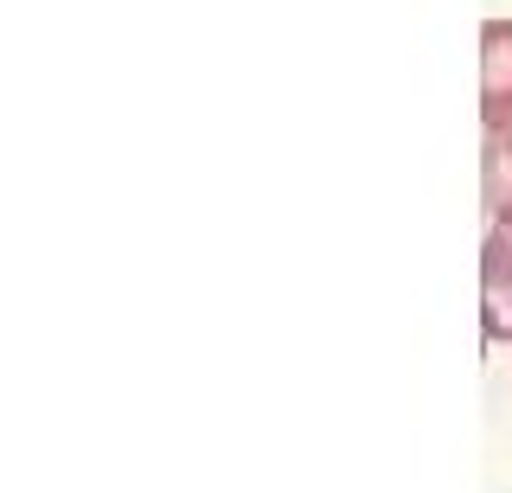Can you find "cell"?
Wrapping results in <instances>:
<instances>
[{
  "label": "cell",
  "mask_w": 512,
  "mask_h": 493,
  "mask_svg": "<svg viewBox=\"0 0 512 493\" xmlns=\"http://www.w3.org/2000/svg\"><path fill=\"white\" fill-rule=\"evenodd\" d=\"M480 122L512 129V20L480 26Z\"/></svg>",
  "instance_id": "cell-1"
},
{
  "label": "cell",
  "mask_w": 512,
  "mask_h": 493,
  "mask_svg": "<svg viewBox=\"0 0 512 493\" xmlns=\"http://www.w3.org/2000/svg\"><path fill=\"white\" fill-rule=\"evenodd\" d=\"M480 308H487V333L506 340L512 333V218H500L480 244Z\"/></svg>",
  "instance_id": "cell-2"
},
{
  "label": "cell",
  "mask_w": 512,
  "mask_h": 493,
  "mask_svg": "<svg viewBox=\"0 0 512 493\" xmlns=\"http://www.w3.org/2000/svg\"><path fill=\"white\" fill-rule=\"evenodd\" d=\"M480 205L500 225L512 218V129H487V154H480Z\"/></svg>",
  "instance_id": "cell-3"
}]
</instances>
